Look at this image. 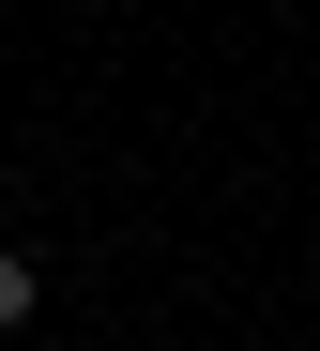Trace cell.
<instances>
[{
    "label": "cell",
    "instance_id": "6da1fadb",
    "mask_svg": "<svg viewBox=\"0 0 320 351\" xmlns=\"http://www.w3.org/2000/svg\"><path fill=\"white\" fill-rule=\"evenodd\" d=\"M16 321H31V260L0 245V336H16Z\"/></svg>",
    "mask_w": 320,
    "mask_h": 351
}]
</instances>
